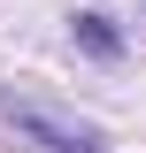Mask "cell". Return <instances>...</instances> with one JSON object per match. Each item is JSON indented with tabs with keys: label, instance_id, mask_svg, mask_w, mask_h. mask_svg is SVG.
<instances>
[{
	"label": "cell",
	"instance_id": "1",
	"mask_svg": "<svg viewBox=\"0 0 146 153\" xmlns=\"http://www.w3.org/2000/svg\"><path fill=\"white\" fill-rule=\"evenodd\" d=\"M0 115H8V130H16L23 146H38V153H108V138L92 130V123H77V115L46 107V100L0 92Z\"/></svg>",
	"mask_w": 146,
	"mask_h": 153
},
{
	"label": "cell",
	"instance_id": "2",
	"mask_svg": "<svg viewBox=\"0 0 146 153\" xmlns=\"http://www.w3.org/2000/svg\"><path fill=\"white\" fill-rule=\"evenodd\" d=\"M69 38L85 46L92 61H115V54H123V31H115V23L100 16V8H85V16H69Z\"/></svg>",
	"mask_w": 146,
	"mask_h": 153
}]
</instances>
